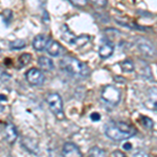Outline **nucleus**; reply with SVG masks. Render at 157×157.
Returning a JSON list of instances; mask_svg holds the SVG:
<instances>
[{
    "label": "nucleus",
    "instance_id": "nucleus-1",
    "mask_svg": "<svg viewBox=\"0 0 157 157\" xmlns=\"http://www.w3.org/2000/svg\"><path fill=\"white\" fill-rule=\"evenodd\" d=\"M136 133V129L125 121H109L105 126L106 136L115 141L126 140L133 137Z\"/></svg>",
    "mask_w": 157,
    "mask_h": 157
},
{
    "label": "nucleus",
    "instance_id": "nucleus-2",
    "mask_svg": "<svg viewBox=\"0 0 157 157\" xmlns=\"http://www.w3.org/2000/svg\"><path fill=\"white\" fill-rule=\"evenodd\" d=\"M60 66L64 71L75 78H87L90 75L89 67L75 57H64L60 61Z\"/></svg>",
    "mask_w": 157,
    "mask_h": 157
},
{
    "label": "nucleus",
    "instance_id": "nucleus-3",
    "mask_svg": "<svg viewBox=\"0 0 157 157\" xmlns=\"http://www.w3.org/2000/svg\"><path fill=\"white\" fill-rule=\"evenodd\" d=\"M121 90L114 85L104 86L102 89V93H101V98H102L103 102L106 105L110 106V107L117 106L121 102Z\"/></svg>",
    "mask_w": 157,
    "mask_h": 157
},
{
    "label": "nucleus",
    "instance_id": "nucleus-4",
    "mask_svg": "<svg viewBox=\"0 0 157 157\" xmlns=\"http://www.w3.org/2000/svg\"><path fill=\"white\" fill-rule=\"evenodd\" d=\"M46 102L48 104L50 110L59 120L64 118V112H63V101L60 94L58 93H49L46 98Z\"/></svg>",
    "mask_w": 157,
    "mask_h": 157
},
{
    "label": "nucleus",
    "instance_id": "nucleus-5",
    "mask_svg": "<svg viewBox=\"0 0 157 157\" xmlns=\"http://www.w3.org/2000/svg\"><path fill=\"white\" fill-rule=\"evenodd\" d=\"M25 78L27 82L33 86H41L45 81L43 72L38 68H30L27 70V72L25 73Z\"/></svg>",
    "mask_w": 157,
    "mask_h": 157
},
{
    "label": "nucleus",
    "instance_id": "nucleus-6",
    "mask_svg": "<svg viewBox=\"0 0 157 157\" xmlns=\"http://www.w3.org/2000/svg\"><path fill=\"white\" fill-rule=\"evenodd\" d=\"M63 157H83L78 147L73 143H65L62 148Z\"/></svg>",
    "mask_w": 157,
    "mask_h": 157
},
{
    "label": "nucleus",
    "instance_id": "nucleus-7",
    "mask_svg": "<svg viewBox=\"0 0 157 157\" xmlns=\"http://www.w3.org/2000/svg\"><path fill=\"white\" fill-rule=\"evenodd\" d=\"M4 132V138L10 145H13L15 141L18 138V131H17V128L15 127L14 124L12 123H7L6 125V127L3 129Z\"/></svg>",
    "mask_w": 157,
    "mask_h": 157
},
{
    "label": "nucleus",
    "instance_id": "nucleus-8",
    "mask_svg": "<svg viewBox=\"0 0 157 157\" xmlns=\"http://www.w3.org/2000/svg\"><path fill=\"white\" fill-rule=\"evenodd\" d=\"M21 145L26 151L32 154H39V145L37 140L30 137H23L21 140Z\"/></svg>",
    "mask_w": 157,
    "mask_h": 157
},
{
    "label": "nucleus",
    "instance_id": "nucleus-9",
    "mask_svg": "<svg viewBox=\"0 0 157 157\" xmlns=\"http://www.w3.org/2000/svg\"><path fill=\"white\" fill-rule=\"evenodd\" d=\"M50 38L46 35H38L33 41V46L38 52H42V50L46 49V46L48 44Z\"/></svg>",
    "mask_w": 157,
    "mask_h": 157
},
{
    "label": "nucleus",
    "instance_id": "nucleus-10",
    "mask_svg": "<svg viewBox=\"0 0 157 157\" xmlns=\"http://www.w3.org/2000/svg\"><path fill=\"white\" fill-rule=\"evenodd\" d=\"M137 47L144 55L148 56V57H152L154 55V46L148 40L140 39L137 43Z\"/></svg>",
    "mask_w": 157,
    "mask_h": 157
},
{
    "label": "nucleus",
    "instance_id": "nucleus-11",
    "mask_svg": "<svg viewBox=\"0 0 157 157\" xmlns=\"http://www.w3.org/2000/svg\"><path fill=\"white\" fill-rule=\"evenodd\" d=\"M114 52V46L110 41L104 42L102 45L100 46L98 49V55L102 59H108L109 57H111Z\"/></svg>",
    "mask_w": 157,
    "mask_h": 157
},
{
    "label": "nucleus",
    "instance_id": "nucleus-12",
    "mask_svg": "<svg viewBox=\"0 0 157 157\" xmlns=\"http://www.w3.org/2000/svg\"><path fill=\"white\" fill-rule=\"evenodd\" d=\"M61 49H62V46L59 44V42L52 39L49 40L48 44L46 46V50L52 57H58L61 54Z\"/></svg>",
    "mask_w": 157,
    "mask_h": 157
},
{
    "label": "nucleus",
    "instance_id": "nucleus-13",
    "mask_svg": "<svg viewBox=\"0 0 157 157\" xmlns=\"http://www.w3.org/2000/svg\"><path fill=\"white\" fill-rule=\"evenodd\" d=\"M38 64H39V66L41 67L43 70H45V71H50V70H52L55 67L52 60H50L49 58H47V57H44V56L39 57V59H38Z\"/></svg>",
    "mask_w": 157,
    "mask_h": 157
},
{
    "label": "nucleus",
    "instance_id": "nucleus-14",
    "mask_svg": "<svg viewBox=\"0 0 157 157\" xmlns=\"http://www.w3.org/2000/svg\"><path fill=\"white\" fill-rule=\"evenodd\" d=\"M121 67L124 72H132L133 70L135 69L134 63L132 62L131 59H126V60H124L123 62H121Z\"/></svg>",
    "mask_w": 157,
    "mask_h": 157
},
{
    "label": "nucleus",
    "instance_id": "nucleus-15",
    "mask_svg": "<svg viewBox=\"0 0 157 157\" xmlns=\"http://www.w3.org/2000/svg\"><path fill=\"white\" fill-rule=\"evenodd\" d=\"M62 38L65 40V41H67L68 43H71V44H73V41H75V36L67 29L66 25H64L63 29H62Z\"/></svg>",
    "mask_w": 157,
    "mask_h": 157
},
{
    "label": "nucleus",
    "instance_id": "nucleus-16",
    "mask_svg": "<svg viewBox=\"0 0 157 157\" xmlns=\"http://www.w3.org/2000/svg\"><path fill=\"white\" fill-rule=\"evenodd\" d=\"M89 157H107L106 152L98 147H92L89 150Z\"/></svg>",
    "mask_w": 157,
    "mask_h": 157
},
{
    "label": "nucleus",
    "instance_id": "nucleus-17",
    "mask_svg": "<svg viewBox=\"0 0 157 157\" xmlns=\"http://www.w3.org/2000/svg\"><path fill=\"white\" fill-rule=\"evenodd\" d=\"M90 38L88 36H85V35H82V36L80 37H75V41H73V44H75L78 47H81L83 46V45H85L86 43L89 41Z\"/></svg>",
    "mask_w": 157,
    "mask_h": 157
},
{
    "label": "nucleus",
    "instance_id": "nucleus-18",
    "mask_svg": "<svg viewBox=\"0 0 157 157\" xmlns=\"http://www.w3.org/2000/svg\"><path fill=\"white\" fill-rule=\"evenodd\" d=\"M30 60H32V56H30L29 54H23V55H21V57H20L19 60H18L19 67L26 66V65L30 62Z\"/></svg>",
    "mask_w": 157,
    "mask_h": 157
},
{
    "label": "nucleus",
    "instance_id": "nucleus-19",
    "mask_svg": "<svg viewBox=\"0 0 157 157\" xmlns=\"http://www.w3.org/2000/svg\"><path fill=\"white\" fill-rule=\"evenodd\" d=\"M25 42L23 40H15L10 43V48L11 49H22L25 47Z\"/></svg>",
    "mask_w": 157,
    "mask_h": 157
},
{
    "label": "nucleus",
    "instance_id": "nucleus-20",
    "mask_svg": "<svg viewBox=\"0 0 157 157\" xmlns=\"http://www.w3.org/2000/svg\"><path fill=\"white\" fill-rule=\"evenodd\" d=\"M141 123H143L144 127H146L147 129H152L154 126V123L151 118L147 117V116H141Z\"/></svg>",
    "mask_w": 157,
    "mask_h": 157
},
{
    "label": "nucleus",
    "instance_id": "nucleus-21",
    "mask_svg": "<svg viewBox=\"0 0 157 157\" xmlns=\"http://www.w3.org/2000/svg\"><path fill=\"white\" fill-rule=\"evenodd\" d=\"M93 4L97 6H102L103 7L107 4V1H105V0H104V1H102V0H98V1H93Z\"/></svg>",
    "mask_w": 157,
    "mask_h": 157
},
{
    "label": "nucleus",
    "instance_id": "nucleus-22",
    "mask_svg": "<svg viewBox=\"0 0 157 157\" xmlns=\"http://www.w3.org/2000/svg\"><path fill=\"white\" fill-rule=\"evenodd\" d=\"M90 117H91V120H92V121H100V118H101V115L98 114V113L94 112V113H92V114L90 115Z\"/></svg>",
    "mask_w": 157,
    "mask_h": 157
},
{
    "label": "nucleus",
    "instance_id": "nucleus-23",
    "mask_svg": "<svg viewBox=\"0 0 157 157\" xmlns=\"http://www.w3.org/2000/svg\"><path fill=\"white\" fill-rule=\"evenodd\" d=\"M113 156H114V157H126L125 153H123L121 151H118V150L114 151V153H113Z\"/></svg>",
    "mask_w": 157,
    "mask_h": 157
},
{
    "label": "nucleus",
    "instance_id": "nucleus-24",
    "mask_svg": "<svg viewBox=\"0 0 157 157\" xmlns=\"http://www.w3.org/2000/svg\"><path fill=\"white\" fill-rule=\"evenodd\" d=\"M133 157H149L145 152H137L133 155Z\"/></svg>",
    "mask_w": 157,
    "mask_h": 157
},
{
    "label": "nucleus",
    "instance_id": "nucleus-25",
    "mask_svg": "<svg viewBox=\"0 0 157 157\" xmlns=\"http://www.w3.org/2000/svg\"><path fill=\"white\" fill-rule=\"evenodd\" d=\"M124 148L125 149H131V145L129 144V145H126V146H124Z\"/></svg>",
    "mask_w": 157,
    "mask_h": 157
}]
</instances>
